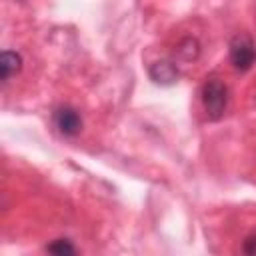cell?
Listing matches in <instances>:
<instances>
[{
	"label": "cell",
	"instance_id": "obj_3",
	"mask_svg": "<svg viewBox=\"0 0 256 256\" xmlns=\"http://www.w3.org/2000/svg\"><path fill=\"white\" fill-rule=\"evenodd\" d=\"M54 124L58 128V132L62 136H68V138L76 136L82 130V118H80L78 110L72 106H60L54 112Z\"/></svg>",
	"mask_w": 256,
	"mask_h": 256
},
{
	"label": "cell",
	"instance_id": "obj_4",
	"mask_svg": "<svg viewBox=\"0 0 256 256\" xmlns=\"http://www.w3.org/2000/svg\"><path fill=\"white\" fill-rule=\"evenodd\" d=\"M150 78L156 84H164V86L174 84L178 80V68L170 60H158L150 66Z\"/></svg>",
	"mask_w": 256,
	"mask_h": 256
},
{
	"label": "cell",
	"instance_id": "obj_5",
	"mask_svg": "<svg viewBox=\"0 0 256 256\" xmlns=\"http://www.w3.org/2000/svg\"><path fill=\"white\" fill-rule=\"evenodd\" d=\"M22 68V56L14 50H4L0 58V70H2V82L6 84L14 74H18Z\"/></svg>",
	"mask_w": 256,
	"mask_h": 256
},
{
	"label": "cell",
	"instance_id": "obj_2",
	"mask_svg": "<svg viewBox=\"0 0 256 256\" xmlns=\"http://www.w3.org/2000/svg\"><path fill=\"white\" fill-rule=\"evenodd\" d=\"M230 62L238 72H246L256 62V44L250 36L238 34L230 42Z\"/></svg>",
	"mask_w": 256,
	"mask_h": 256
},
{
	"label": "cell",
	"instance_id": "obj_7",
	"mask_svg": "<svg viewBox=\"0 0 256 256\" xmlns=\"http://www.w3.org/2000/svg\"><path fill=\"white\" fill-rule=\"evenodd\" d=\"M46 250L52 252V254H74V252H76V248H74V246L70 244V240H66V238L54 240L52 244L46 246Z\"/></svg>",
	"mask_w": 256,
	"mask_h": 256
},
{
	"label": "cell",
	"instance_id": "obj_1",
	"mask_svg": "<svg viewBox=\"0 0 256 256\" xmlns=\"http://www.w3.org/2000/svg\"><path fill=\"white\" fill-rule=\"evenodd\" d=\"M204 112L210 120H220L228 106V86L218 78H208L200 92Z\"/></svg>",
	"mask_w": 256,
	"mask_h": 256
},
{
	"label": "cell",
	"instance_id": "obj_6",
	"mask_svg": "<svg viewBox=\"0 0 256 256\" xmlns=\"http://www.w3.org/2000/svg\"><path fill=\"white\" fill-rule=\"evenodd\" d=\"M198 42L194 40V38H186V40H182L180 44H178V48H176V54L180 56V58H184V60H194L196 56H198Z\"/></svg>",
	"mask_w": 256,
	"mask_h": 256
},
{
	"label": "cell",
	"instance_id": "obj_8",
	"mask_svg": "<svg viewBox=\"0 0 256 256\" xmlns=\"http://www.w3.org/2000/svg\"><path fill=\"white\" fill-rule=\"evenodd\" d=\"M244 252L256 254V234H252V236L246 238V242H244Z\"/></svg>",
	"mask_w": 256,
	"mask_h": 256
}]
</instances>
